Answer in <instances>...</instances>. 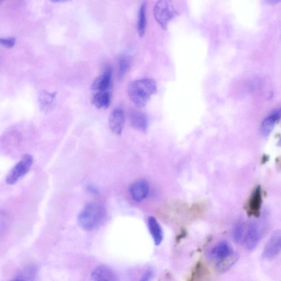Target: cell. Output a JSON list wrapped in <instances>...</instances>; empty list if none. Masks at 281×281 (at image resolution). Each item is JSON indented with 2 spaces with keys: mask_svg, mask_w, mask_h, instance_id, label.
<instances>
[{
  "mask_svg": "<svg viewBox=\"0 0 281 281\" xmlns=\"http://www.w3.org/2000/svg\"><path fill=\"white\" fill-rule=\"evenodd\" d=\"M233 238L234 242L241 244L244 238V224L242 222H239L235 224L233 230Z\"/></svg>",
  "mask_w": 281,
  "mask_h": 281,
  "instance_id": "obj_21",
  "label": "cell"
},
{
  "mask_svg": "<svg viewBox=\"0 0 281 281\" xmlns=\"http://www.w3.org/2000/svg\"><path fill=\"white\" fill-rule=\"evenodd\" d=\"M94 280H115L116 276L112 270L106 266H100L96 268L92 274Z\"/></svg>",
  "mask_w": 281,
  "mask_h": 281,
  "instance_id": "obj_14",
  "label": "cell"
},
{
  "mask_svg": "<svg viewBox=\"0 0 281 281\" xmlns=\"http://www.w3.org/2000/svg\"><path fill=\"white\" fill-rule=\"evenodd\" d=\"M148 226L156 246H160L164 239V233L160 224L156 218L150 216L148 219Z\"/></svg>",
  "mask_w": 281,
  "mask_h": 281,
  "instance_id": "obj_16",
  "label": "cell"
},
{
  "mask_svg": "<svg viewBox=\"0 0 281 281\" xmlns=\"http://www.w3.org/2000/svg\"><path fill=\"white\" fill-rule=\"evenodd\" d=\"M281 252V230H277L268 241L262 252V257L272 260Z\"/></svg>",
  "mask_w": 281,
  "mask_h": 281,
  "instance_id": "obj_6",
  "label": "cell"
},
{
  "mask_svg": "<svg viewBox=\"0 0 281 281\" xmlns=\"http://www.w3.org/2000/svg\"><path fill=\"white\" fill-rule=\"evenodd\" d=\"M92 104L100 110L108 109L110 104V94L109 92H98L92 98Z\"/></svg>",
  "mask_w": 281,
  "mask_h": 281,
  "instance_id": "obj_17",
  "label": "cell"
},
{
  "mask_svg": "<svg viewBox=\"0 0 281 281\" xmlns=\"http://www.w3.org/2000/svg\"><path fill=\"white\" fill-rule=\"evenodd\" d=\"M4 1L5 0H0V2H1V4H2V2Z\"/></svg>",
  "mask_w": 281,
  "mask_h": 281,
  "instance_id": "obj_27",
  "label": "cell"
},
{
  "mask_svg": "<svg viewBox=\"0 0 281 281\" xmlns=\"http://www.w3.org/2000/svg\"><path fill=\"white\" fill-rule=\"evenodd\" d=\"M149 184L148 182L140 180L134 182L130 188V193L132 198L136 202L143 200L148 196L149 192Z\"/></svg>",
  "mask_w": 281,
  "mask_h": 281,
  "instance_id": "obj_11",
  "label": "cell"
},
{
  "mask_svg": "<svg viewBox=\"0 0 281 281\" xmlns=\"http://www.w3.org/2000/svg\"><path fill=\"white\" fill-rule=\"evenodd\" d=\"M265 1L270 4H277L281 2V0H265Z\"/></svg>",
  "mask_w": 281,
  "mask_h": 281,
  "instance_id": "obj_24",
  "label": "cell"
},
{
  "mask_svg": "<svg viewBox=\"0 0 281 281\" xmlns=\"http://www.w3.org/2000/svg\"><path fill=\"white\" fill-rule=\"evenodd\" d=\"M146 24V4L144 2L140 8L138 22V31L140 37H144V35Z\"/></svg>",
  "mask_w": 281,
  "mask_h": 281,
  "instance_id": "obj_20",
  "label": "cell"
},
{
  "mask_svg": "<svg viewBox=\"0 0 281 281\" xmlns=\"http://www.w3.org/2000/svg\"><path fill=\"white\" fill-rule=\"evenodd\" d=\"M262 228L260 223L252 222L250 224L245 238L247 250H252L256 248L262 238Z\"/></svg>",
  "mask_w": 281,
  "mask_h": 281,
  "instance_id": "obj_5",
  "label": "cell"
},
{
  "mask_svg": "<svg viewBox=\"0 0 281 281\" xmlns=\"http://www.w3.org/2000/svg\"><path fill=\"white\" fill-rule=\"evenodd\" d=\"M112 71L110 67L106 68L102 75L96 78L92 84V90L109 92L112 86Z\"/></svg>",
  "mask_w": 281,
  "mask_h": 281,
  "instance_id": "obj_10",
  "label": "cell"
},
{
  "mask_svg": "<svg viewBox=\"0 0 281 281\" xmlns=\"http://www.w3.org/2000/svg\"><path fill=\"white\" fill-rule=\"evenodd\" d=\"M106 216L104 206L96 202H91L84 206L78 214V222L86 231H92L104 222Z\"/></svg>",
  "mask_w": 281,
  "mask_h": 281,
  "instance_id": "obj_2",
  "label": "cell"
},
{
  "mask_svg": "<svg viewBox=\"0 0 281 281\" xmlns=\"http://www.w3.org/2000/svg\"><path fill=\"white\" fill-rule=\"evenodd\" d=\"M54 3H62L70 1V0H50Z\"/></svg>",
  "mask_w": 281,
  "mask_h": 281,
  "instance_id": "obj_26",
  "label": "cell"
},
{
  "mask_svg": "<svg viewBox=\"0 0 281 281\" xmlns=\"http://www.w3.org/2000/svg\"><path fill=\"white\" fill-rule=\"evenodd\" d=\"M0 44L6 48H12L15 46L16 38L14 37L1 38H0Z\"/></svg>",
  "mask_w": 281,
  "mask_h": 281,
  "instance_id": "obj_23",
  "label": "cell"
},
{
  "mask_svg": "<svg viewBox=\"0 0 281 281\" xmlns=\"http://www.w3.org/2000/svg\"><path fill=\"white\" fill-rule=\"evenodd\" d=\"M281 120V108L272 111L262 121L260 131L264 136H268L273 131L276 124Z\"/></svg>",
  "mask_w": 281,
  "mask_h": 281,
  "instance_id": "obj_9",
  "label": "cell"
},
{
  "mask_svg": "<svg viewBox=\"0 0 281 281\" xmlns=\"http://www.w3.org/2000/svg\"><path fill=\"white\" fill-rule=\"evenodd\" d=\"M151 272H148L147 273H146L144 276L142 278V280H148L150 279V276H151Z\"/></svg>",
  "mask_w": 281,
  "mask_h": 281,
  "instance_id": "obj_25",
  "label": "cell"
},
{
  "mask_svg": "<svg viewBox=\"0 0 281 281\" xmlns=\"http://www.w3.org/2000/svg\"><path fill=\"white\" fill-rule=\"evenodd\" d=\"M156 90V82L150 78L133 81L128 88L129 98L138 108H144L147 104Z\"/></svg>",
  "mask_w": 281,
  "mask_h": 281,
  "instance_id": "obj_1",
  "label": "cell"
},
{
  "mask_svg": "<svg viewBox=\"0 0 281 281\" xmlns=\"http://www.w3.org/2000/svg\"><path fill=\"white\" fill-rule=\"evenodd\" d=\"M129 120L132 126L136 130L142 132L147 130L148 125V117L142 112L132 110L129 114Z\"/></svg>",
  "mask_w": 281,
  "mask_h": 281,
  "instance_id": "obj_13",
  "label": "cell"
},
{
  "mask_svg": "<svg viewBox=\"0 0 281 281\" xmlns=\"http://www.w3.org/2000/svg\"><path fill=\"white\" fill-rule=\"evenodd\" d=\"M178 12L172 0H159L154 8L156 20L162 29H167L168 22L177 15Z\"/></svg>",
  "mask_w": 281,
  "mask_h": 281,
  "instance_id": "obj_3",
  "label": "cell"
},
{
  "mask_svg": "<svg viewBox=\"0 0 281 281\" xmlns=\"http://www.w3.org/2000/svg\"><path fill=\"white\" fill-rule=\"evenodd\" d=\"M262 204V190L260 186H256L250 196L246 204V211L249 216L258 218L260 216Z\"/></svg>",
  "mask_w": 281,
  "mask_h": 281,
  "instance_id": "obj_7",
  "label": "cell"
},
{
  "mask_svg": "<svg viewBox=\"0 0 281 281\" xmlns=\"http://www.w3.org/2000/svg\"><path fill=\"white\" fill-rule=\"evenodd\" d=\"M33 164V157L30 154L25 155L11 170L6 178V183L12 185L18 182L29 172Z\"/></svg>",
  "mask_w": 281,
  "mask_h": 281,
  "instance_id": "obj_4",
  "label": "cell"
},
{
  "mask_svg": "<svg viewBox=\"0 0 281 281\" xmlns=\"http://www.w3.org/2000/svg\"><path fill=\"white\" fill-rule=\"evenodd\" d=\"M238 255L233 252L231 255L217 262L216 268L218 272L220 273L226 272L238 261Z\"/></svg>",
  "mask_w": 281,
  "mask_h": 281,
  "instance_id": "obj_18",
  "label": "cell"
},
{
  "mask_svg": "<svg viewBox=\"0 0 281 281\" xmlns=\"http://www.w3.org/2000/svg\"><path fill=\"white\" fill-rule=\"evenodd\" d=\"M125 116L123 110L116 108L112 112L109 118V126L114 134L120 136L124 126Z\"/></svg>",
  "mask_w": 281,
  "mask_h": 281,
  "instance_id": "obj_8",
  "label": "cell"
},
{
  "mask_svg": "<svg viewBox=\"0 0 281 281\" xmlns=\"http://www.w3.org/2000/svg\"><path fill=\"white\" fill-rule=\"evenodd\" d=\"M56 93H50L46 91H42L38 94V100L39 106L43 112H48L52 110L54 106Z\"/></svg>",
  "mask_w": 281,
  "mask_h": 281,
  "instance_id": "obj_15",
  "label": "cell"
},
{
  "mask_svg": "<svg viewBox=\"0 0 281 281\" xmlns=\"http://www.w3.org/2000/svg\"><path fill=\"white\" fill-rule=\"evenodd\" d=\"M234 252L231 246L227 242L222 241L213 247L210 252L212 260L216 262L222 260Z\"/></svg>",
  "mask_w": 281,
  "mask_h": 281,
  "instance_id": "obj_12",
  "label": "cell"
},
{
  "mask_svg": "<svg viewBox=\"0 0 281 281\" xmlns=\"http://www.w3.org/2000/svg\"><path fill=\"white\" fill-rule=\"evenodd\" d=\"M38 272V268L34 266H30L22 269L13 278L14 280H35Z\"/></svg>",
  "mask_w": 281,
  "mask_h": 281,
  "instance_id": "obj_19",
  "label": "cell"
},
{
  "mask_svg": "<svg viewBox=\"0 0 281 281\" xmlns=\"http://www.w3.org/2000/svg\"><path fill=\"white\" fill-rule=\"evenodd\" d=\"M130 65V59L127 56H122L119 60L118 76L122 80L126 75Z\"/></svg>",
  "mask_w": 281,
  "mask_h": 281,
  "instance_id": "obj_22",
  "label": "cell"
}]
</instances>
